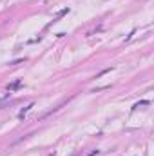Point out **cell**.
Segmentation results:
<instances>
[{"label":"cell","mask_w":154,"mask_h":156,"mask_svg":"<svg viewBox=\"0 0 154 156\" xmlns=\"http://www.w3.org/2000/svg\"><path fill=\"white\" fill-rule=\"evenodd\" d=\"M20 85H22V80H15L13 84H9V85H7V91H9V93H11V91H16Z\"/></svg>","instance_id":"6da1fadb"},{"label":"cell","mask_w":154,"mask_h":156,"mask_svg":"<svg viewBox=\"0 0 154 156\" xmlns=\"http://www.w3.org/2000/svg\"><path fill=\"white\" fill-rule=\"evenodd\" d=\"M33 107H35V104H29L27 107H24V109H22L20 113H18V118H20V120H24V118H26V113L29 111V109H33Z\"/></svg>","instance_id":"7a4b0ae2"},{"label":"cell","mask_w":154,"mask_h":156,"mask_svg":"<svg viewBox=\"0 0 154 156\" xmlns=\"http://www.w3.org/2000/svg\"><path fill=\"white\" fill-rule=\"evenodd\" d=\"M67 13H69V7H65V9H62V11H60V13H58V16H56V20H58V18H60V16H64V15H67ZM56 20H54V22H56Z\"/></svg>","instance_id":"3957f363"},{"label":"cell","mask_w":154,"mask_h":156,"mask_svg":"<svg viewBox=\"0 0 154 156\" xmlns=\"http://www.w3.org/2000/svg\"><path fill=\"white\" fill-rule=\"evenodd\" d=\"M149 104H151L149 100H141L140 104H136V105H134V109H136V107H140V105H149Z\"/></svg>","instance_id":"277c9868"},{"label":"cell","mask_w":154,"mask_h":156,"mask_svg":"<svg viewBox=\"0 0 154 156\" xmlns=\"http://www.w3.org/2000/svg\"><path fill=\"white\" fill-rule=\"evenodd\" d=\"M98 153H100V151H92V153H89V154H87V156H96Z\"/></svg>","instance_id":"5b68a950"}]
</instances>
